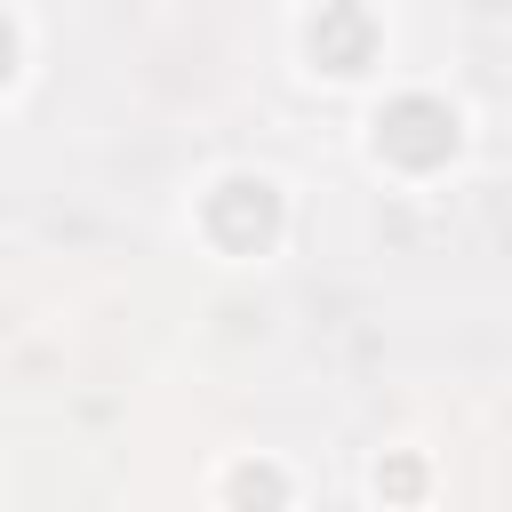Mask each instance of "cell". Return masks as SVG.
<instances>
[{
	"instance_id": "7a4b0ae2",
	"label": "cell",
	"mask_w": 512,
	"mask_h": 512,
	"mask_svg": "<svg viewBox=\"0 0 512 512\" xmlns=\"http://www.w3.org/2000/svg\"><path fill=\"white\" fill-rule=\"evenodd\" d=\"M272 224H280V200H272V184H256V176H232V184L208 200V232H216L224 248H264Z\"/></svg>"
},
{
	"instance_id": "6da1fadb",
	"label": "cell",
	"mask_w": 512,
	"mask_h": 512,
	"mask_svg": "<svg viewBox=\"0 0 512 512\" xmlns=\"http://www.w3.org/2000/svg\"><path fill=\"white\" fill-rule=\"evenodd\" d=\"M376 144H384V160H400V168H440V160L456 152V120H448V104H432V96H400V104H384Z\"/></svg>"
},
{
	"instance_id": "3957f363",
	"label": "cell",
	"mask_w": 512,
	"mask_h": 512,
	"mask_svg": "<svg viewBox=\"0 0 512 512\" xmlns=\"http://www.w3.org/2000/svg\"><path fill=\"white\" fill-rule=\"evenodd\" d=\"M368 48H376V24H368L360 8H320V24H312V56H320L328 72H360Z\"/></svg>"
},
{
	"instance_id": "5b68a950",
	"label": "cell",
	"mask_w": 512,
	"mask_h": 512,
	"mask_svg": "<svg viewBox=\"0 0 512 512\" xmlns=\"http://www.w3.org/2000/svg\"><path fill=\"white\" fill-rule=\"evenodd\" d=\"M8 56H16V40H8V24H0V80H8Z\"/></svg>"
},
{
	"instance_id": "277c9868",
	"label": "cell",
	"mask_w": 512,
	"mask_h": 512,
	"mask_svg": "<svg viewBox=\"0 0 512 512\" xmlns=\"http://www.w3.org/2000/svg\"><path fill=\"white\" fill-rule=\"evenodd\" d=\"M232 496H240V504H280V472H240Z\"/></svg>"
}]
</instances>
